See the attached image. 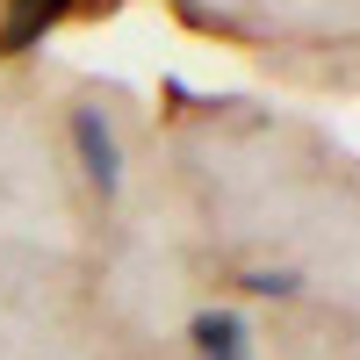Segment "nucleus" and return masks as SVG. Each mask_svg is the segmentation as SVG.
<instances>
[{"mask_svg": "<svg viewBox=\"0 0 360 360\" xmlns=\"http://www.w3.org/2000/svg\"><path fill=\"white\" fill-rule=\"evenodd\" d=\"M72 8H79V0H8V15H0V58L37 51V44H44Z\"/></svg>", "mask_w": 360, "mask_h": 360, "instance_id": "nucleus-2", "label": "nucleus"}, {"mask_svg": "<svg viewBox=\"0 0 360 360\" xmlns=\"http://www.w3.org/2000/svg\"><path fill=\"white\" fill-rule=\"evenodd\" d=\"M72 152H79V173L101 195H123V144H115L101 108H72Z\"/></svg>", "mask_w": 360, "mask_h": 360, "instance_id": "nucleus-1", "label": "nucleus"}, {"mask_svg": "<svg viewBox=\"0 0 360 360\" xmlns=\"http://www.w3.org/2000/svg\"><path fill=\"white\" fill-rule=\"evenodd\" d=\"M238 288H245V295H274V303H288V295L303 288V274H295V266H245V274H238Z\"/></svg>", "mask_w": 360, "mask_h": 360, "instance_id": "nucleus-4", "label": "nucleus"}, {"mask_svg": "<svg viewBox=\"0 0 360 360\" xmlns=\"http://www.w3.org/2000/svg\"><path fill=\"white\" fill-rule=\"evenodd\" d=\"M188 339L202 360H252V324L238 317V310H202L188 324Z\"/></svg>", "mask_w": 360, "mask_h": 360, "instance_id": "nucleus-3", "label": "nucleus"}]
</instances>
